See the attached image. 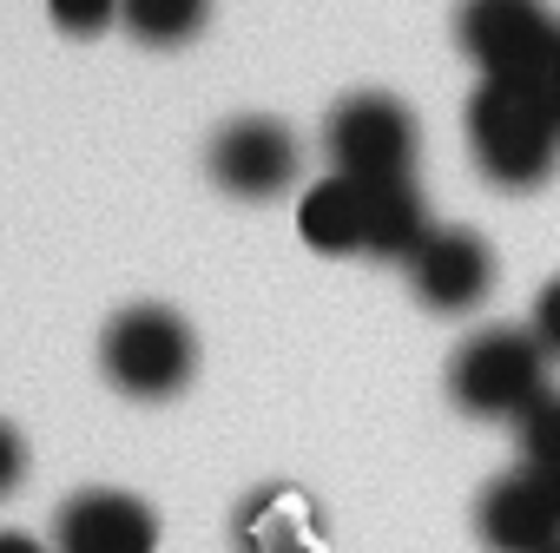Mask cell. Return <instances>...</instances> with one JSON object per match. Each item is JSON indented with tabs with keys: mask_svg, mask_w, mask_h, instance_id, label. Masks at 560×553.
Returning <instances> with one entry per match:
<instances>
[{
	"mask_svg": "<svg viewBox=\"0 0 560 553\" xmlns=\"http://www.w3.org/2000/svg\"><path fill=\"white\" fill-rule=\"evenodd\" d=\"M481 540L494 553H560V501L540 474H508L475 507Z\"/></svg>",
	"mask_w": 560,
	"mask_h": 553,
	"instance_id": "9c48e42d",
	"label": "cell"
},
{
	"mask_svg": "<svg viewBox=\"0 0 560 553\" xmlns=\"http://www.w3.org/2000/svg\"><path fill=\"white\" fill-rule=\"evenodd\" d=\"M429 204H422V191L409 185V178H389V185H370V237H363V250L370 257H396V263H409L422 244H429Z\"/></svg>",
	"mask_w": 560,
	"mask_h": 553,
	"instance_id": "8fae6325",
	"label": "cell"
},
{
	"mask_svg": "<svg viewBox=\"0 0 560 553\" xmlns=\"http://www.w3.org/2000/svg\"><path fill=\"white\" fill-rule=\"evenodd\" d=\"M455 34H462V54L481 67V80L534 86L560 40V21L547 14V0H462Z\"/></svg>",
	"mask_w": 560,
	"mask_h": 553,
	"instance_id": "3957f363",
	"label": "cell"
},
{
	"mask_svg": "<svg viewBox=\"0 0 560 553\" xmlns=\"http://www.w3.org/2000/svg\"><path fill=\"white\" fill-rule=\"evenodd\" d=\"M54 553H159V514L126 487H80L54 514Z\"/></svg>",
	"mask_w": 560,
	"mask_h": 553,
	"instance_id": "52a82bcc",
	"label": "cell"
},
{
	"mask_svg": "<svg viewBox=\"0 0 560 553\" xmlns=\"http://www.w3.org/2000/svg\"><path fill=\"white\" fill-rule=\"evenodd\" d=\"M119 21L145 47H185L211 21V0H119Z\"/></svg>",
	"mask_w": 560,
	"mask_h": 553,
	"instance_id": "7c38bea8",
	"label": "cell"
},
{
	"mask_svg": "<svg viewBox=\"0 0 560 553\" xmlns=\"http://www.w3.org/2000/svg\"><path fill=\"white\" fill-rule=\"evenodd\" d=\"M205 165H211V185H218V191L257 204V198H284V191L298 185L304 152H298V132H291L284 119L250 113V119H231V126L211 139Z\"/></svg>",
	"mask_w": 560,
	"mask_h": 553,
	"instance_id": "8992f818",
	"label": "cell"
},
{
	"mask_svg": "<svg viewBox=\"0 0 560 553\" xmlns=\"http://www.w3.org/2000/svg\"><path fill=\"white\" fill-rule=\"evenodd\" d=\"M448 389L468 415H521L547 389V350L527 330H481L455 350Z\"/></svg>",
	"mask_w": 560,
	"mask_h": 553,
	"instance_id": "5b68a950",
	"label": "cell"
},
{
	"mask_svg": "<svg viewBox=\"0 0 560 553\" xmlns=\"http://www.w3.org/2000/svg\"><path fill=\"white\" fill-rule=\"evenodd\" d=\"M100 369L132 402H172L198 376V337L165 304H132L100 337Z\"/></svg>",
	"mask_w": 560,
	"mask_h": 553,
	"instance_id": "7a4b0ae2",
	"label": "cell"
},
{
	"mask_svg": "<svg viewBox=\"0 0 560 553\" xmlns=\"http://www.w3.org/2000/svg\"><path fill=\"white\" fill-rule=\"evenodd\" d=\"M324 152L343 178L389 185L416 172V113L389 93H350L324 119Z\"/></svg>",
	"mask_w": 560,
	"mask_h": 553,
	"instance_id": "277c9868",
	"label": "cell"
},
{
	"mask_svg": "<svg viewBox=\"0 0 560 553\" xmlns=\"http://www.w3.org/2000/svg\"><path fill=\"white\" fill-rule=\"evenodd\" d=\"M0 553H47V540H34V533H0Z\"/></svg>",
	"mask_w": 560,
	"mask_h": 553,
	"instance_id": "ac0fdd59",
	"label": "cell"
},
{
	"mask_svg": "<svg viewBox=\"0 0 560 553\" xmlns=\"http://www.w3.org/2000/svg\"><path fill=\"white\" fill-rule=\"evenodd\" d=\"M298 231H304V244L324 250V257L363 250V237H370V185H363V178H343V172L317 178V185L304 191V204H298Z\"/></svg>",
	"mask_w": 560,
	"mask_h": 553,
	"instance_id": "30bf717a",
	"label": "cell"
},
{
	"mask_svg": "<svg viewBox=\"0 0 560 553\" xmlns=\"http://www.w3.org/2000/svg\"><path fill=\"white\" fill-rule=\"evenodd\" d=\"M47 21H54L67 40H100V34L119 21V0H47Z\"/></svg>",
	"mask_w": 560,
	"mask_h": 553,
	"instance_id": "5bb4252c",
	"label": "cell"
},
{
	"mask_svg": "<svg viewBox=\"0 0 560 553\" xmlns=\"http://www.w3.org/2000/svg\"><path fill=\"white\" fill-rule=\"evenodd\" d=\"M468 152L475 165L508 185V191H527L553 172L560 158V126L553 113L534 99V86H501V80H481L475 99H468Z\"/></svg>",
	"mask_w": 560,
	"mask_h": 553,
	"instance_id": "6da1fadb",
	"label": "cell"
},
{
	"mask_svg": "<svg viewBox=\"0 0 560 553\" xmlns=\"http://www.w3.org/2000/svg\"><path fill=\"white\" fill-rule=\"evenodd\" d=\"M21 474H27V442H21L14 422H0V501L21 487Z\"/></svg>",
	"mask_w": 560,
	"mask_h": 553,
	"instance_id": "9a60e30c",
	"label": "cell"
},
{
	"mask_svg": "<svg viewBox=\"0 0 560 553\" xmlns=\"http://www.w3.org/2000/svg\"><path fill=\"white\" fill-rule=\"evenodd\" d=\"M521 448H527V474H540L547 487H553V501H560V389H540L521 415Z\"/></svg>",
	"mask_w": 560,
	"mask_h": 553,
	"instance_id": "4fadbf2b",
	"label": "cell"
},
{
	"mask_svg": "<svg viewBox=\"0 0 560 553\" xmlns=\"http://www.w3.org/2000/svg\"><path fill=\"white\" fill-rule=\"evenodd\" d=\"M534 337H540L547 356H560V284L540 291V304H534Z\"/></svg>",
	"mask_w": 560,
	"mask_h": 553,
	"instance_id": "2e32d148",
	"label": "cell"
},
{
	"mask_svg": "<svg viewBox=\"0 0 560 553\" xmlns=\"http://www.w3.org/2000/svg\"><path fill=\"white\" fill-rule=\"evenodd\" d=\"M534 99L553 113V126H560V40H553V54H547V67H540V80H534Z\"/></svg>",
	"mask_w": 560,
	"mask_h": 553,
	"instance_id": "e0dca14e",
	"label": "cell"
},
{
	"mask_svg": "<svg viewBox=\"0 0 560 553\" xmlns=\"http://www.w3.org/2000/svg\"><path fill=\"white\" fill-rule=\"evenodd\" d=\"M409 284H416V297L429 310L462 317V310H475L494 291V250H488V237L455 231V224L448 231H429V244L409 257Z\"/></svg>",
	"mask_w": 560,
	"mask_h": 553,
	"instance_id": "ba28073f",
	"label": "cell"
}]
</instances>
